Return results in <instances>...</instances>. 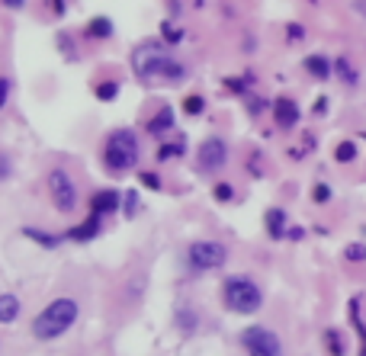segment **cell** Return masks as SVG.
Instances as JSON below:
<instances>
[{"instance_id":"obj_18","label":"cell","mask_w":366,"mask_h":356,"mask_svg":"<svg viewBox=\"0 0 366 356\" xmlns=\"http://www.w3.org/2000/svg\"><path fill=\"white\" fill-rule=\"evenodd\" d=\"M170 125H174V113H170V109H161L158 119H154L148 129H151V132H164V129H170Z\"/></svg>"},{"instance_id":"obj_4","label":"cell","mask_w":366,"mask_h":356,"mask_svg":"<svg viewBox=\"0 0 366 356\" xmlns=\"http://www.w3.org/2000/svg\"><path fill=\"white\" fill-rule=\"evenodd\" d=\"M135 71L142 77H161V81H180L183 77V67L177 65V61H170L161 49H138L135 51Z\"/></svg>"},{"instance_id":"obj_5","label":"cell","mask_w":366,"mask_h":356,"mask_svg":"<svg viewBox=\"0 0 366 356\" xmlns=\"http://www.w3.org/2000/svg\"><path fill=\"white\" fill-rule=\"evenodd\" d=\"M225 260H228V250H225V244H218V241H196V244H190V250H186V264H190V270H196V273L218 270Z\"/></svg>"},{"instance_id":"obj_25","label":"cell","mask_w":366,"mask_h":356,"mask_svg":"<svg viewBox=\"0 0 366 356\" xmlns=\"http://www.w3.org/2000/svg\"><path fill=\"white\" fill-rule=\"evenodd\" d=\"M113 90H116V87H113V83H106V87H100V97L103 99H113Z\"/></svg>"},{"instance_id":"obj_26","label":"cell","mask_w":366,"mask_h":356,"mask_svg":"<svg viewBox=\"0 0 366 356\" xmlns=\"http://www.w3.org/2000/svg\"><path fill=\"white\" fill-rule=\"evenodd\" d=\"M142 180H145V183H148V186H158V177H154V174H145V177H142Z\"/></svg>"},{"instance_id":"obj_9","label":"cell","mask_w":366,"mask_h":356,"mask_svg":"<svg viewBox=\"0 0 366 356\" xmlns=\"http://www.w3.org/2000/svg\"><path fill=\"white\" fill-rule=\"evenodd\" d=\"M273 116H276V122L283 125V129H292V125L299 122V106L292 103V99H276V106H273Z\"/></svg>"},{"instance_id":"obj_20","label":"cell","mask_w":366,"mask_h":356,"mask_svg":"<svg viewBox=\"0 0 366 356\" xmlns=\"http://www.w3.org/2000/svg\"><path fill=\"white\" fill-rule=\"evenodd\" d=\"M344 257H347L350 264H360V260H366V248L363 244H350V248L344 250Z\"/></svg>"},{"instance_id":"obj_15","label":"cell","mask_w":366,"mask_h":356,"mask_svg":"<svg viewBox=\"0 0 366 356\" xmlns=\"http://www.w3.org/2000/svg\"><path fill=\"white\" fill-rule=\"evenodd\" d=\"M305 67H308V74L321 77V81H325V77L331 74V65H328V58H321V55H312V58L305 61Z\"/></svg>"},{"instance_id":"obj_24","label":"cell","mask_w":366,"mask_h":356,"mask_svg":"<svg viewBox=\"0 0 366 356\" xmlns=\"http://www.w3.org/2000/svg\"><path fill=\"white\" fill-rule=\"evenodd\" d=\"M337 67H341V74L347 77V81H353V71H350V65H347V61H337Z\"/></svg>"},{"instance_id":"obj_1","label":"cell","mask_w":366,"mask_h":356,"mask_svg":"<svg viewBox=\"0 0 366 356\" xmlns=\"http://www.w3.org/2000/svg\"><path fill=\"white\" fill-rule=\"evenodd\" d=\"M77 302L74 298H51L49 305L42 308L33 321V337L49 343V340H58L65 331H71V324L77 321Z\"/></svg>"},{"instance_id":"obj_17","label":"cell","mask_w":366,"mask_h":356,"mask_svg":"<svg viewBox=\"0 0 366 356\" xmlns=\"http://www.w3.org/2000/svg\"><path fill=\"white\" fill-rule=\"evenodd\" d=\"M325 347L331 350V356H344V337L334 331V327L331 331H325Z\"/></svg>"},{"instance_id":"obj_28","label":"cell","mask_w":366,"mask_h":356,"mask_svg":"<svg viewBox=\"0 0 366 356\" xmlns=\"http://www.w3.org/2000/svg\"><path fill=\"white\" fill-rule=\"evenodd\" d=\"M7 3H10V7H19V3H23V0H7Z\"/></svg>"},{"instance_id":"obj_23","label":"cell","mask_w":366,"mask_h":356,"mask_svg":"<svg viewBox=\"0 0 366 356\" xmlns=\"http://www.w3.org/2000/svg\"><path fill=\"white\" fill-rule=\"evenodd\" d=\"M200 109H202V99H196V97L186 99V113H200Z\"/></svg>"},{"instance_id":"obj_16","label":"cell","mask_w":366,"mask_h":356,"mask_svg":"<svg viewBox=\"0 0 366 356\" xmlns=\"http://www.w3.org/2000/svg\"><path fill=\"white\" fill-rule=\"evenodd\" d=\"M334 158L341 161V164H350V161L357 158V145H353V141H341V145L334 148Z\"/></svg>"},{"instance_id":"obj_2","label":"cell","mask_w":366,"mask_h":356,"mask_svg":"<svg viewBox=\"0 0 366 356\" xmlns=\"http://www.w3.org/2000/svg\"><path fill=\"white\" fill-rule=\"evenodd\" d=\"M222 302L234 315H254V312L264 305V292H260V286L254 280H248V276H228L222 286Z\"/></svg>"},{"instance_id":"obj_8","label":"cell","mask_w":366,"mask_h":356,"mask_svg":"<svg viewBox=\"0 0 366 356\" xmlns=\"http://www.w3.org/2000/svg\"><path fill=\"white\" fill-rule=\"evenodd\" d=\"M225 161H228V145L222 138H206L196 151V170L200 174H216L225 167Z\"/></svg>"},{"instance_id":"obj_21","label":"cell","mask_w":366,"mask_h":356,"mask_svg":"<svg viewBox=\"0 0 366 356\" xmlns=\"http://www.w3.org/2000/svg\"><path fill=\"white\" fill-rule=\"evenodd\" d=\"M312 196H315V202H328V199H331V190H328L325 183H318V186H315V193H312Z\"/></svg>"},{"instance_id":"obj_19","label":"cell","mask_w":366,"mask_h":356,"mask_svg":"<svg viewBox=\"0 0 366 356\" xmlns=\"http://www.w3.org/2000/svg\"><path fill=\"white\" fill-rule=\"evenodd\" d=\"M177 324H180V331H186V334L193 331V324H196V318H193V312H190V308H180V312H177Z\"/></svg>"},{"instance_id":"obj_6","label":"cell","mask_w":366,"mask_h":356,"mask_svg":"<svg viewBox=\"0 0 366 356\" xmlns=\"http://www.w3.org/2000/svg\"><path fill=\"white\" fill-rule=\"evenodd\" d=\"M241 347L250 356H283V340L276 337L270 327H260V324L241 331Z\"/></svg>"},{"instance_id":"obj_3","label":"cell","mask_w":366,"mask_h":356,"mask_svg":"<svg viewBox=\"0 0 366 356\" xmlns=\"http://www.w3.org/2000/svg\"><path fill=\"white\" fill-rule=\"evenodd\" d=\"M103 161H106V167L109 170H116V174L132 170L135 161H138V138H135L132 129H119V132L109 135Z\"/></svg>"},{"instance_id":"obj_12","label":"cell","mask_w":366,"mask_h":356,"mask_svg":"<svg viewBox=\"0 0 366 356\" xmlns=\"http://www.w3.org/2000/svg\"><path fill=\"white\" fill-rule=\"evenodd\" d=\"M116 209H119V196H116V193L103 190V193L93 196V212H97V216H106V212H116Z\"/></svg>"},{"instance_id":"obj_10","label":"cell","mask_w":366,"mask_h":356,"mask_svg":"<svg viewBox=\"0 0 366 356\" xmlns=\"http://www.w3.org/2000/svg\"><path fill=\"white\" fill-rule=\"evenodd\" d=\"M19 298L13 296V292H3L0 296V324H13L17 321V315H19Z\"/></svg>"},{"instance_id":"obj_13","label":"cell","mask_w":366,"mask_h":356,"mask_svg":"<svg viewBox=\"0 0 366 356\" xmlns=\"http://www.w3.org/2000/svg\"><path fill=\"white\" fill-rule=\"evenodd\" d=\"M266 232H270V238H283L286 234V212L283 209H270V212H266Z\"/></svg>"},{"instance_id":"obj_11","label":"cell","mask_w":366,"mask_h":356,"mask_svg":"<svg viewBox=\"0 0 366 356\" xmlns=\"http://www.w3.org/2000/svg\"><path fill=\"white\" fill-rule=\"evenodd\" d=\"M97 232H100V216L93 212V216L87 218L83 225L71 228V232H67V238H71V241H90V238H97Z\"/></svg>"},{"instance_id":"obj_7","label":"cell","mask_w":366,"mask_h":356,"mask_svg":"<svg viewBox=\"0 0 366 356\" xmlns=\"http://www.w3.org/2000/svg\"><path fill=\"white\" fill-rule=\"evenodd\" d=\"M49 196H51V202H55L58 212H74L77 186H74V180H71V174H65V170H51L49 174Z\"/></svg>"},{"instance_id":"obj_27","label":"cell","mask_w":366,"mask_h":356,"mask_svg":"<svg viewBox=\"0 0 366 356\" xmlns=\"http://www.w3.org/2000/svg\"><path fill=\"white\" fill-rule=\"evenodd\" d=\"M7 99V81H0V103Z\"/></svg>"},{"instance_id":"obj_22","label":"cell","mask_w":366,"mask_h":356,"mask_svg":"<svg viewBox=\"0 0 366 356\" xmlns=\"http://www.w3.org/2000/svg\"><path fill=\"white\" fill-rule=\"evenodd\" d=\"M216 199H232V186H228V183H218V186H216Z\"/></svg>"},{"instance_id":"obj_14","label":"cell","mask_w":366,"mask_h":356,"mask_svg":"<svg viewBox=\"0 0 366 356\" xmlns=\"http://www.w3.org/2000/svg\"><path fill=\"white\" fill-rule=\"evenodd\" d=\"M350 321H353V327H357V334H360V340H363L360 356H366V324H363V318H360V302H357V298L350 302Z\"/></svg>"}]
</instances>
